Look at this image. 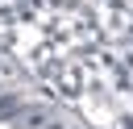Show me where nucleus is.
Returning <instances> with one entry per match:
<instances>
[{
	"instance_id": "obj_1",
	"label": "nucleus",
	"mask_w": 133,
	"mask_h": 129,
	"mask_svg": "<svg viewBox=\"0 0 133 129\" xmlns=\"http://www.w3.org/2000/svg\"><path fill=\"white\" fill-rule=\"evenodd\" d=\"M0 129H8V125H0Z\"/></svg>"
}]
</instances>
